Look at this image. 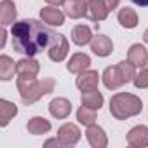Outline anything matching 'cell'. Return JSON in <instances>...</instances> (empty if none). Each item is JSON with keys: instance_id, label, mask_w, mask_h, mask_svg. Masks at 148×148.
Listing matches in <instances>:
<instances>
[{"instance_id": "1", "label": "cell", "mask_w": 148, "mask_h": 148, "mask_svg": "<svg viewBox=\"0 0 148 148\" xmlns=\"http://www.w3.org/2000/svg\"><path fill=\"white\" fill-rule=\"evenodd\" d=\"M11 35L14 51L33 58L35 54L49 49L56 33L37 19H21L12 25Z\"/></svg>"}, {"instance_id": "2", "label": "cell", "mask_w": 148, "mask_h": 148, "mask_svg": "<svg viewBox=\"0 0 148 148\" xmlns=\"http://www.w3.org/2000/svg\"><path fill=\"white\" fill-rule=\"evenodd\" d=\"M16 86H18L19 98H21L23 105L30 106V105L37 103L42 96L52 92L54 87H56V80L51 79V77L42 79V80H37V79H32V80H19V79H16Z\"/></svg>"}, {"instance_id": "3", "label": "cell", "mask_w": 148, "mask_h": 148, "mask_svg": "<svg viewBox=\"0 0 148 148\" xmlns=\"http://www.w3.org/2000/svg\"><path fill=\"white\" fill-rule=\"evenodd\" d=\"M143 110V101L131 92H117L110 99V113L117 120H127L139 115Z\"/></svg>"}, {"instance_id": "4", "label": "cell", "mask_w": 148, "mask_h": 148, "mask_svg": "<svg viewBox=\"0 0 148 148\" xmlns=\"http://www.w3.org/2000/svg\"><path fill=\"white\" fill-rule=\"evenodd\" d=\"M40 71V63L32 58V56H26L23 59L18 61L16 64V73H18V79L19 80H32V79H37Z\"/></svg>"}, {"instance_id": "5", "label": "cell", "mask_w": 148, "mask_h": 148, "mask_svg": "<svg viewBox=\"0 0 148 148\" xmlns=\"http://www.w3.org/2000/svg\"><path fill=\"white\" fill-rule=\"evenodd\" d=\"M68 51H70V44H68L66 37L61 35V33H56L51 45H49V49H47L49 59L54 61V63H61L68 56Z\"/></svg>"}, {"instance_id": "6", "label": "cell", "mask_w": 148, "mask_h": 148, "mask_svg": "<svg viewBox=\"0 0 148 148\" xmlns=\"http://www.w3.org/2000/svg\"><path fill=\"white\" fill-rule=\"evenodd\" d=\"M101 80H103L105 87L110 89V91L119 89V87H122L124 84H127V80H125V77H124V73H122L119 63H117L115 66H108V68H105L103 75H101Z\"/></svg>"}, {"instance_id": "7", "label": "cell", "mask_w": 148, "mask_h": 148, "mask_svg": "<svg viewBox=\"0 0 148 148\" xmlns=\"http://www.w3.org/2000/svg\"><path fill=\"white\" fill-rule=\"evenodd\" d=\"M99 73L96 70H86L82 73H79L77 75V87L82 91V92H89V91H94L98 89V84H99Z\"/></svg>"}, {"instance_id": "8", "label": "cell", "mask_w": 148, "mask_h": 148, "mask_svg": "<svg viewBox=\"0 0 148 148\" xmlns=\"http://www.w3.org/2000/svg\"><path fill=\"white\" fill-rule=\"evenodd\" d=\"M127 145L132 148H145L148 146V127L146 125H134L127 132Z\"/></svg>"}, {"instance_id": "9", "label": "cell", "mask_w": 148, "mask_h": 148, "mask_svg": "<svg viewBox=\"0 0 148 148\" xmlns=\"http://www.w3.org/2000/svg\"><path fill=\"white\" fill-rule=\"evenodd\" d=\"M80 134H82V132H80L79 125L71 124V122L63 124V125L58 129V136L64 141L66 146H75V145L80 141Z\"/></svg>"}, {"instance_id": "10", "label": "cell", "mask_w": 148, "mask_h": 148, "mask_svg": "<svg viewBox=\"0 0 148 148\" xmlns=\"http://www.w3.org/2000/svg\"><path fill=\"white\" fill-rule=\"evenodd\" d=\"M91 51H92L96 56H99V58H106V56H110L112 51H113V42H112V38L106 37V35H96V37H92V40H91Z\"/></svg>"}, {"instance_id": "11", "label": "cell", "mask_w": 148, "mask_h": 148, "mask_svg": "<svg viewBox=\"0 0 148 148\" xmlns=\"http://www.w3.org/2000/svg\"><path fill=\"white\" fill-rule=\"evenodd\" d=\"M86 136H87V141L92 148H106V145H108V136H106L105 129L96 125V124L87 127Z\"/></svg>"}, {"instance_id": "12", "label": "cell", "mask_w": 148, "mask_h": 148, "mask_svg": "<svg viewBox=\"0 0 148 148\" xmlns=\"http://www.w3.org/2000/svg\"><path fill=\"white\" fill-rule=\"evenodd\" d=\"M40 18L49 26H63L64 25V14L56 5H47L40 9Z\"/></svg>"}, {"instance_id": "13", "label": "cell", "mask_w": 148, "mask_h": 148, "mask_svg": "<svg viewBox=\"0 0 148 148\" xmlns=\"http://www.w3.org/2000/svg\"><path fill=\"white\" fill-rule=\"evenodd\" d=\"M127 61H131L136 68H143L148 64V51L141 44H132L127 51Z\"/></svg>"}, {"instance_id": "14", "label": "cell", "mask_w": 148, "mask_h": 148, "mask_svg": "<svg viewBox=\"0 0 148 148\" xmlns=\"http://www.w3.org/2000/svg\"><path fill=\"white\" fill-rule=\"evenodd\" d=\"M108 9L106 5L103 4V0H87V18L94 23H99V21H105L108 18Z\"/></svg>"}, {"instance_id": "15", "label": "cell", "mask_w": 148, "mask_h": 148, "mask_svg": "<svg viewBox=\"0 0 148 148\" xmlns=\"http://www.w3.org/2000/svg\"><path fill=\"white\" fill-rule=\"evenodd\" d=\"M49 113L54 117V119H66L70 113H71V103L66 99V98H56L49 103Z\"/></svg>"}, {"instance_id": "16", "label": "cell", "mask_w": 148, "mask_h": 148, "mask_svg": "<svg viewBox=\"0 0 148 148\" xmlns=\"http://www.w3.org/2000/svg\"><path fill=\"white\" fill-rule=\"evenodd\" d=\"M89 64H91V58H89L87 54H84V52H75V54L70 58L66 68H68L70 73H75V75H79V73L89 70Z\"/></svg>"}, {"instance_id": "17", "label": "cell", "mask_w": 148, "mask_h": 148, "mask_svg": "<svg viewBox=\"0 0 148 148\" xmlns=\"http://www.w3.org/2000/svg\"><path fill=\"white\" fill-rule=\"evenodd\" d=\"M16 18H18L16 4L12 0H2V2H0V23H2V26L14 25Z\"/></svg>"}, {"instance_id": "18", "label": "cell", "mask_w": 148, "mask_h": 148, "mask_svg": "<svg viewBox=\"0 0 148 148\" xmlns=\"http://www.w3.org/2000/svg\"><path fill=\"white\" fill-rule=\"evenodd\" d=\"M91 40H92V32H91V28L87 25L73 26V30H71V42L75 45L82 47L86 44H91Z\"/></svg>"}, {"instance_id": "19", "label": "cell", "mask_w": 148, "mask_h": 148, "mask_svg": "<svg viewBox=\"0 0 148 148\" xmlns=\"http://www.w3.org/2000/svg\"><path fill=\"white\" fill-rule=\"evenodd\" d=\"M64 12L71 19H79L87 14V0H70L64 4Z\"/></svg>"}, {"instance_id": "20", "label": "cell", "mask_w": 148, "mask_h": 148, "mask_svg": "<svg viewBox=\"0 0 148 148\" xmlns=\"http://www.w3.org/2000/svg\"><path fill=\"white\" fill-rule=\"evenodd\" d=\"M26 129L30 134L33 136H40V134H47L51 131V122L44 117H32L26 124Z\"/></svg>"}, {"instance_id": "21", "label": "cell", "mask_w": 148, "mask_h": 148, "mask_svg": "<svg viewBox=\"0 0 148 148\" xmlns=\"http://www.w3.org/2000/svg\"><path fill=\"white\" fill-rule=\"evenodd\" d=\"M117 18H119L120 26L125 28V30H132V28L138 26V14H136V11L131 9V7H122V9L119 11Z\"/></svg>"}, {"instance_id": "22", "label": "cell", "mask_w": 148, "mask_h": 148, "mask_svg": "<svg viewBox=\"0 0 148 148\" xmlns=\"http://www.w3.org/2000/svg\"><path fill=\"white\" fill-rule=\"evenodd\" d=\"M16 115H18V106L12 101L0 99V125L5 127Z\"/></svg>"}, {"instance_id": "23", "label": "cell", "mask_w": 148, "mask_h": 148, "mask_svg": "<svg viewBox=\"0 0 148 148\" xmlns=\"http://www.w3.org/2000/svg\"><path fill=\"white\" fill-rule=\"evenodd\" d=\"M16 64L12 61V58H9L7 54H2L0 56V79H2L4 82H9L12 77H14V73H16Z\"/></svg>"}, {"instance_id": "24", "label": "cell", "mask_w": 148, "mask_h": 148, "mask_svg": "<svg viewBox=\"0 0 148 148\" xmlns=\"http://www.w3.org/2000/svg\"><path fill=\"white\" fill-rule=\"evenodd\" d=\"M82 105L84 106H87V108H92V110H99L101 106H103V101H105V98H103V94L98 91V89H94V91H89V92H82Z\"/></svg>"}, {"instance_id": "25", "label": "cell", "mask_w": 148, "mask_h": 148, "mask_svg": "<svg viewBox=\"0 0 148 148\" xmlns=\"http://www.w3.org/2000/svg\"><path fill=\"white\" fill-rule=\"evenodd\" d=\"M77 120H79L82 125H86V127L92 125V124L96 122V110L87 108V106L82 105V106L77 110Z\"/></svg>"}, {"instance_id": "26", "label": "cell", "mask_w": 148, "mask_h": 148, "mask_svg": "<svg viewBox=\"0 0 148 148\" xmlns=\"http://www.w3.org/2000/svg\"><path fill=\"white\" fill-rule=\"evenodd\" d=\"M132 84H134L136 89H146V87H148V64L143 66V68L139 70V73H136Z\"/></svg>"}, {"instance_id": "27", "label": "cell", "mask_w": 148, "mask_h": 148, "mask_svg": "<svg viewBox=\"0 0 148 148\" xmlns=\"http://www.w3.org/2000/svg\"><path fill=\"white\" fill-rule=\"evenodd\" d=\"M44 145H45V146H66L64 141H63L59 136H58V138H52V139H47Z\"/></svg>"}, {"instance_id": "28", "label": "cell", "mask_w": 148, "mask_h": 148, "mask_svg": "<svg viewBox=\"0 0 148 148\" xmlns=\"http://www.w3.org/2000/svg\"><path fill=\"white\" fill-rule=\"evenodd\" d=\"M103 4L106 5V9H108V11H113V9H117V7H119L120 0H103Z\"/></svg>"}, {"instance_id": "29", "label": "cell", "mask_w": 148, "mask_h": 148, "mask_svg": "<svg viewBox=\"0 0 148 148\" xmlns=\"http://www.w3.org/2000/svg\"><path fill=\"white\" fill-rule=\"evenodd\" d=\"M5 37H7V32H5V28H2L0 30V47H5Z\"/></svg>"}, {"instance_id": "30", "label": "cell", "mask_w": 148, "mask_h": 148, "mask_svg": "<svg viewBox=\"0 0 148 148\" xmlns=\"http://www.w3.org/2000/svg\"><path fill=\"white\" fill-rule=\"evenodd\" d=\"M45 2H47L49 5H56V7H59V5H64V4H66V0H45Z\"/></svg>"}, {"instance_id": "31", "label": "cell", "mask_w": 148, "mask_h": 148, "mask_svg": "<svg viewBox=\"0 0 148 148\" xmlns=\"http://www.w3.org/2000/svg\"><path fill=\"white\" fill-rule=\"evenodd\" d=\"M131 2L139 5V7H148V0H131Z\"/></svg>"}, {"instance_id": "32", "label": "cell", "mask_w": 148, "mask_h": 148, "mask_svg": "<svg viewBox=\"0 0 148 148\" xmlns=\"http://www.w3.org/2000/svg\"><path fill=\"white\" fill-rule=\"evenodd\" d=\"M143 40L148 44V28H146V30H145V33H143Z\"/></svg>"}]
</instances>
